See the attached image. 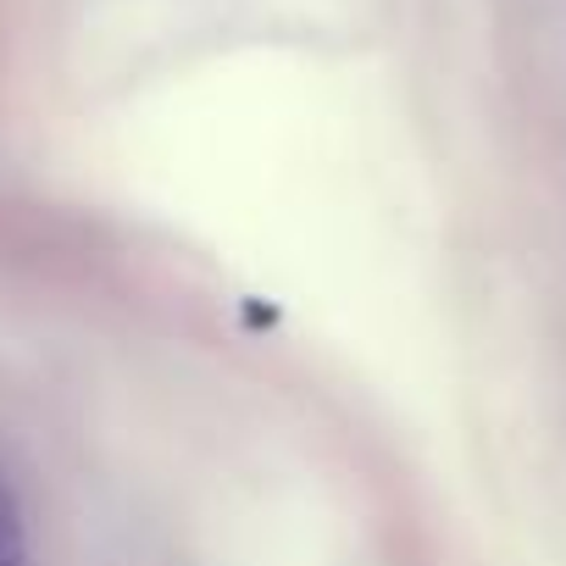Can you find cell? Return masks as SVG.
<instances>
[{
	"instance_id": "6da1fadb",
	"label": "cell",
	"mask_w": 566,
	"mask_h": 566,
	"mask_svg": "<svg viewBox=\"0 0 566 566\" xmlns=\"http://www.w3.org/2000/svg\"><path fill=\"white\" fill-rule=\"evenodd\" d=\"M0 566H29V555H23V522H18V505H12L7 489H0Z\"/></svg>"
}]
</instances>
